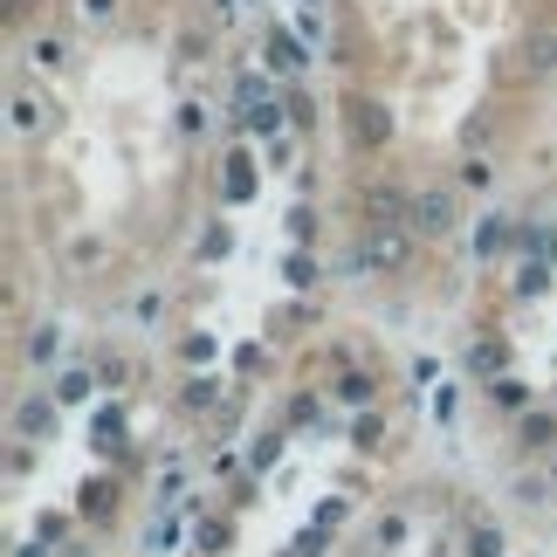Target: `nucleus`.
<instances>
[{
    "label": "nucleus",
    "instance_id": "1",
    "mask_svg": "<svg viewBox=\"0 0 557 557\" xmlns=\"http://www.w3.org/2000/svg\"><path fill=\"white\" fill-rule=\"evenodd\" d=\"M406 227L426 234V242L455 234V193H447V186H420L413 200H406Z\"/></svg>",
    "mask_w": 557,
    "mask_h": 557
},
{
    "label": "nucleus",
    "instance_id": "2",
    "mask_svg": "<svg viewBox=\"0 0 557 557\" xmlns=\"http://www.w3.org/2000/svg\"><path fill=\"white\" fill-rule=\"evenodd\" d=\"M351 262H358V269H399V262H406V227H379V234H366Z\"/></svg>",
    "mask_w": 557,
    "mask_h": 557
},
{
    "label": "nucleus",
    "instance_id": "3",
    "mask_svg": "<svg viewBox=\"0 0 557 557\" xmlns=\"http://www.w3.org/2000/svg\"><path fill=\"white\" fill-rule=\"evenodd\" d=\"M385 132H393V117H385V103H366V97H351V138H358V145H385Z\"/></svg>",
    "mask_w": 557,
    "mask_h": 557
},
{
    "label": "nucleus",
    "instance_id": "4",
    "mask_svg": "<svg viewBox=\"0 0 557 557\" xmlns=\"http://www.w3.org/2000/svg\"><path fill=\"white\" fill-rule=\"evenodd\" d=\"M530 70H537V76L557 70V28H537V35H530Z\"/></svg>",
    "mask_w": 557,
    "mask_h": 557
},
{
    "label": "nucleus",
    "instance_id": "5",
    "mask_svg": "<svg viewBox=\"0 0 557 557\" xmlns=\"http://www.w3.org/2000/svg\"><path fill=\"white\" fill-rule=\"evenodd\" d=\"M468 557H503V530H496V523H482L475 537H468Z\"/></svg>",
    "mask_w": 557,
    "mask_h": 557
},
{
    "label": "nucleus",
    "instance_id": "6",
    "mask_svg": "<svg viewBox=\"0 0 557 557\" xmlns=\"http://www.w3.org/2000/svg\"><path fill=\"white\" fill-rule=\"evenodd\" d=\"M468 372H503V345H475L468 351Z\"/></svg>",
    "mask_w": 557,
    "mask_h": 557
},
{
    "label": "nucleus",
    "instance_id": "7",
    "mask_svg": "<svg viewBox=\"0 0 557 557\" xmlns=\"http://www.w3.org/2000/svg\"><path fill=\"white\" fill-rule=\"evenodd\" d=\"M523 441H530V447H550V441H557V420H550V413H537V420L523 426Z\"/></svg>",
    "mask_w": 557,
    "mask_h": 557
},
{
    "label": "nucleus",
    "instance_id": "8",
    "mask_svg": "<svg viewBox=\"0 0 557 557\" xmlns=\"http://www.w3.org/2000/svg\"><path fill=\"white\" fill-rule=\"evenodd\" d=\"M544 283H550V275H544V262H523V275H517V289H523V296H537Z\"/></svg>",
    "mask_w": 557,
    "mask_h": 557
},
{
    "label": "nucleus",
    "instance_id": "9",
    "mask_svg": "<svg viewBox=\"0 0 557 557\" xmlns=\"http://www.w3.org/2000/svg\"><path fill=\"white\" fill-rule=\"evenodd\" d=\"M49 426V406H21V434H41Z\"/></svg>",
    "mask_w": 557,
    "mask_h": 557
},
{
    "label": "nucleus",
    "instance_id": "10",
    "mask_svg": "<svg viewBox=\"0 0 557 557\" xmlns=\"http://www.w3.org/2000/svg\"><path fill=\"white\" fill-rule=\"evenodd\" d=\"M14 124H21V132H28V124H41V103H35V97H21V103H14Z\"/></svg>",
    "mask_w": 557,
    "mask_h": 557
},
{
    "label": "nucleus",
    "instance_id": "11",
    "mask_svg": "<svg viewBox=\"0 0 557 557\" xmlns=\"http://www.w3.org/2000/svg\"><path fill=\"white\" fill-rule=\"evenodd\" d=\"M111 8H117V0H83V14H97V21L111 14Z\"/></svg>",
    "mask_w": 557,
    "mask_h": 557
}]
</instances>
